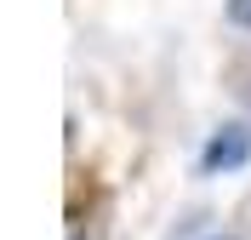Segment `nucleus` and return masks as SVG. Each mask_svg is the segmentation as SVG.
Masks as SVG:
<instances>
[{"mask_svg": "<svg viewBox=\"0 0 251 240\" xmlns=\"http://www.w3.org/2000/svg\"><path fill=\"white\" fill-rule=\"evenodd\" d=\"M251 160V132L246 126H223L211 143H205V155H200V166L205 172H240Z\"/></svg>", "mask_w": 251, "mask_h": 240, "instance_id": "nucleus-1", "label": "nucleus"}, {"mask_svg": "<svg viewBox=\"0 0 251 240\" xmlns=\"http://www.w3.org/2000/svg\"><path fill=\"white\" fill-rule=\"evenodd\" d=\"M217 240H223V235H217Z\"/></svg>", "mask_w": 251, "mask_h": 240, "instance_id": "nucleus-3", "label": "nucleus"}, {"mask_svg": "<svg viewBox=\"0 0 251 240\" xmlns=\"http://www.w3.org/2000/svg\"><path fill=\"white\" fill-rule=\"evenodd\" d=\"M228 17H234L240 29H251V0H228Z\"/></svg>", "mask_w": 251, "mask_h": 240, "instance_id": "nucleus-2", "label": "nucleus"}]
</instances>
